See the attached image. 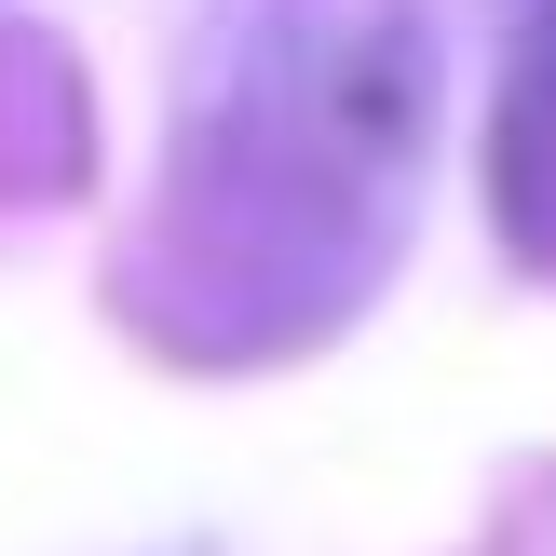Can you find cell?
<instances>
[{
  "label": "cell",
  "mask_w": 556,
  "mask_h": 556,
  "mask_svg": "<svg viewBox=\"0 0 556 556\" xmlns=\"http://www.w3.org/2000/svg\"><path fill=\"white\" fill-rule=\"evenodd\" d=\"M503 231H530L556 258V0H543L530 54L503 81Z\"/></svg>",
  "instance_id": "6da1fadb"
}]
</instances>
